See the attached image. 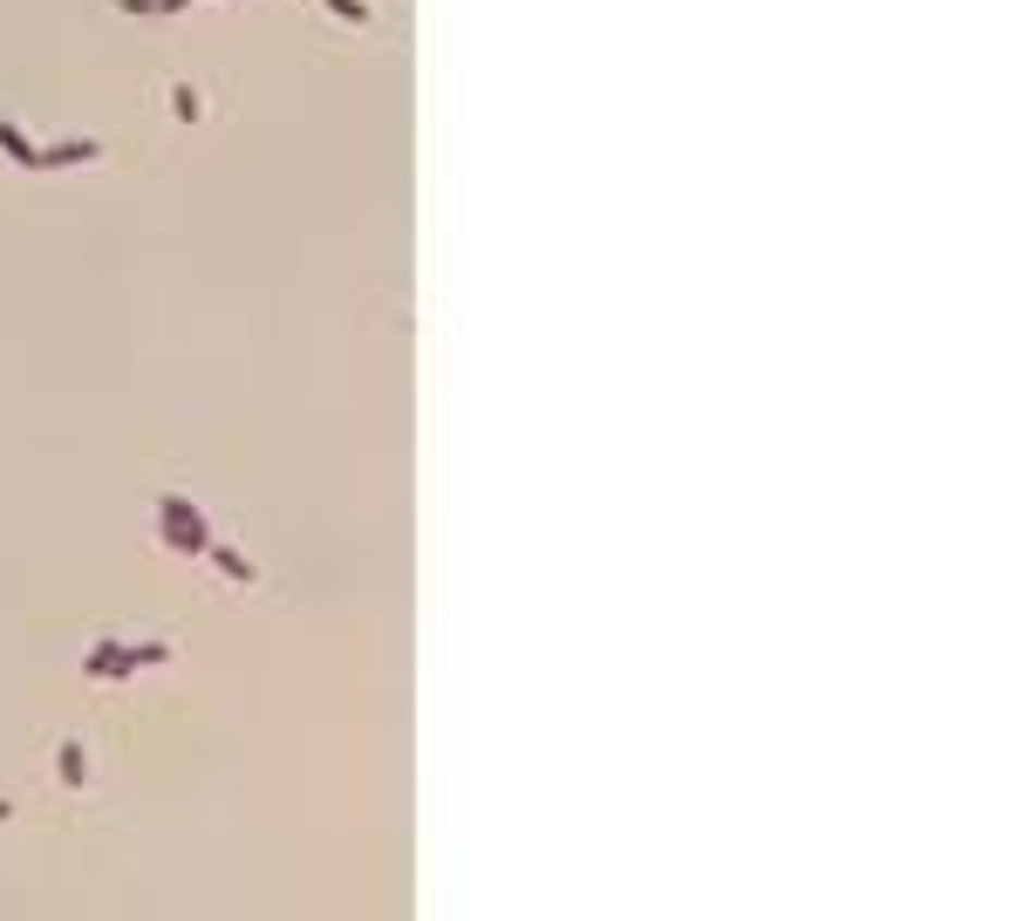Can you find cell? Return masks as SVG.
<instances>
[{"instance_id":"obj_1","label":"cell","mask_w":1023,"mask_h":921,"mask_svg":"<svg viewBox=\"0 0 1023 921\" xmlns=\"http://www.w3.org/2000/svg\"><path fill=\"white\" fill-rule=\"evenodd\" d=\"M96 158H102L96 137H62V144L41 150V171H69V164H96Z\"/></svg>"},{"instance_id":"obj_2","label":"cell","mask_w":1023,"mask_h":921,"mask_svg":"<svg viewBox=\"0 0 1023 921\" xmlns=\"http://www.w3.org/2000/svg\"><path fill=\"white\" fill-rule=\"evenodd\" d=\"M158 540L171 547V553H192V560H205V547H212V526H177V519H158Z\"/></svg>"},{"instance_id":"obj_3","label":"cell","mask_w":1023,"mask_h":921,"mask_svg":"<svg viewBox=\"0 0 1023 921\" xmlns=\"http://www.w3.org/2000/svg\"><path fill=\"white\" fill-rule=\"evenodd\" d=\"M0 158L21 164V171H41V150L21 137V123H14V116H0Z\"/></svg>"},{"instance_id":"obj_4","label":"cell","mask_w":1023,"mask_h":921,"mask_svg":"<svg viewBox=\"0 0 1023 921\" xmlns=\"http://www.w3.org/2000/svg\"><path fill=\"white\" fill-rule=\"evenodd\" d=\"M56 772H62V785H69V791H83V785H89V751L75 745V737H62V751H56Z\"/></svg>"},{"instance_id":"obj_5","label":"cell","mask_w":1023,"mask_h":921,"mask_svg":"<svg viewBox=\"0 0 1023 921\" xmlns=\"http://www.w3.org/2000/svg\"><path fill=\"white\" fill-rule=\"evenodd\" d=\"M150 662H171V642H123L116 676H137V670H150Z\"/></svg>"},{"instance_id":"obj_6","label":"cell","mask_w":1023,"mask_h":921,"mask_svg":"<svg viewBox=\"0 0 1023 921\" xmlns=\"http://www.w3.org/2000/svg\"><path fill=\"white\" fill-rule=\"evenodd\" d=\"M205 560H212L219 574H233V580H252V560H246V553H233V547H219V540L205 547Z\"/></svg>"},{"instance_id":"obj_7","label":"cell","mask_w":1023,"mask_h":921,"mask_svg":"<svg viewBox=\"0 0 1023 921\" xmlns=\"http://www.w3.org/2000/svg\"><path fill=\"white\" fill-rule=\"evenodd\" d=\"M116 662H123V642H96L83 655V676H116Z\"/></svg>"},{"instance_id":"obj_8","label":"cell","mask_w":1023,"mask_h":921,"mask_svg":"<svg viewBox=\"0 0 1023 921\" xmlns=\"http://www.w3.org/2000/svg\"><path fill=\"white\" fill-rule=\"evenodd\" d=\"M321 8L335 14V21H348V28H369V21H375V8H369V0H321Z\"/></svg>"},{"instance_id":"obj_9","label":"cell","mask_w":1023,"mask_h":921,"mask_svg":"<svg viewBox=\"0 0 1023 921\" xmlns=\"http://www.w3.org/2000/svg\"><path fill=\"white\" fill-rule=\"evenodd\" d=\"M171 116L177 123H198V89L192 83H171Z\"/></svg>"},{"instance_id":"obj_10","label":"cell","mask_w":1023,"mask_h":921,"mask_svg":"<svg viewBox=\"0 0 1023 921\" xmlns=\"http://www.w3.org/2000/svg\"><path fill=\"white\" fill-rule=\"evenodd\" d=\"M123 14H158V0H116Z\"/></svg>"},{"instance_id":"obj_11","label":"cell","mask_w":1023,"mask_h":921,"mask_svg":"<svg viewBox=\"0 0 1023 921\" xmlns=\"http://www.w3.org/2000/svg\"><path fill=\"white\" fill-rule=\"evenodd\" d=\"M185 8H192V0H158V14H185Z\"/></svg>"},{"instance_id":"obj_12","label":"cell","mask_w":1023,"mask_h":921,"mask_svg":"<svg viewBox=\"0 0 1023 921\" xmlns=\"http://www.w3.org/2000/svg\"><path fill=\"white\" fill-rule=\"evenodd\" d=\"M0 819H14V799H0Z\"/></svg>"}]
</instances>
